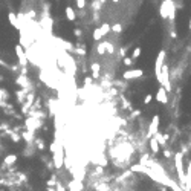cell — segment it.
<instances>
[{
  "label": "cell",
  "mask_w": 191,
  "mask_h": 191,
  "mask_svg": "<svg viewBox=\"0 0 191 191\" xmlns=\"http://www.w3.org/2000/svg\"><path fill=\"white\" fill-rule=\"evenodd\" d=\"M159 124H161V118H159V115H155V116H153V119H151V122H150L148 133H147L148 139H150V138H153L156 133L159 131Z\"/></svg>",
  "instance_id": "6da1fadb"
},
{
  "label": "cell",
  "mask_w": 191,
  "mask_h": 191,
  "mask_svg": "<svg viewBox=\"0 0 191 191\" xmlns=\"http://www.w3.org/2000/svg\"><path fill=\"white\" fill-rule=\"evenodd\" d=\"M164 60H165V50H161V52H159V55H157L156 64H155V73H156V78H157V81L161 80V72H162Z\"/></svg>",
  "instance_id": "7a4b0ae2"
},
{
  "label": "cell",
  "mask_w": 191,
  "mask_h": 191,
  "mask_svg": "<svg viewBox=\"0 0 191 191\" xmlns=\"http://www.w3.org/2000/svg\"><path fill=\"white\" fill-rule=\"evenodd\" d=\"M142 75H144L142 69H129V71H125L122 73V78L124 80H136V78H139Z\"/></svg>",
  "instance_id": "3957f363"
},
{
  "label": "cell",
  "mask_w": 191,
  "mask_h": 191,
  "mask_svg": "<svg viewBox=\"0 0 191 191\" xmlns=\"http://www.w3.org/2000/svg\"><path fill=\"white\" fill-rule=\"evenodd\" d=\"M156 101L157 103H162V104H167L168 103V92L161 86L159 87V90H157V93H156Z\"/></svg>",
  "instance_id": "277c9868"
},
{
  "label": "cell",
  "mask_w": 191,
  "mask_h": 191,
  "mask_svg": "<svg viewBox=\"0 0 191 191\" xmlns=\"http://www.w3.org/2000/svg\"><path fill=\"white\" fill-rule=\"evenodd\" d=\"M15 54H17V57H19L20 64L24 67V66H26V63H28V57H26V54L23 52V48H22L20 45H17V46H15Z\"/></svg>",
  "instance_id": "5b68a950"
},
{
  "label": "cell",
  "mask_w": 191,
  "mask_h": 191,
  "mask_svg": "<svg viewBox=\"0 0 191 191\" xmlns=\"http://www.w3.org/2000/svg\"><path fill=\"white\" fill-rule=\"evenodd\" d=\"M69 190L71 191H81L83 190L81 179H73L72 182H69Z\"/></svg>",
  "instance_id": "8992f818"
},
{
  "label": "cell",
  "mask_w": 191,
  "mask_h": 191,
  "mask_svg": "<svg viewBox=\"0 0 191 191\" xmlns=\"http://www.w3.org/2000/svg\"><path fill=\"white\" fill-rule=\"evenodd\" d=\"M150 148H151V151H153L155 155L159 153V142H157V139H156L155 136L150 138Z\"/></svg>",
  "instance_id": "52a82bcc"
},
{
  "label": "cell",
  "mask_w": 191,
  "mask_h": 191,
  "mask_svg": "<svg viewBox=\"0 0 191 191\" xmlns=\"http://www.w3.org/2000/svg\"><path fill=\"white\" fill-rule=\"evenodd\" d=\"M66 17H67V20H69V22H73V20H75V17H77V15H75L73 8H71V6H67V8H66Z\"/></svg>",
  "instance_id": "ba28073f"
},
{
  "label": "cell",
  "mask_w": 191,
  "mask_h": 191,
  "mask_svg": "<svg viewBox=\"0 0 191 191\" xmlns=\"http://www.w3.org/2000/svg\"><path fill=\"white\" fill-rule=\"evenodd\" d=\"M155 138L157 139L159 145H162V147H165V145H167V139H165V136H164L162 133H159V131H157V133L155 135Z\"/></svg>",
  "instance_id": "9c48e42d"
},
{
  "label": "cell",
  "mask_w": 191,
  "mask_h": 191,
  "mask_svg": "<svg viewBox=\"0 0 191 191\" xmlns=\"http://www.w3.org/2000/svg\"><path fill=\"white\" fill-rule=\"evenodd\" d=\"M99 69H101V66H99L98 63H93V64H92V75H93L95 80L99 77Z\"/></svg>",
  "instance_id": "30bf717a"
},
{
  "label": "cell",
  "mask_w": 191,
  "mask_h": 191,
  "mask_svg": "<svg viewBox=\"0 0 191 191\" xmlns=\"http://www.w3.org/2000/svg\"><path fill=\"white\" fill-rule=\"evenodd\" d=\"M96 52H98L99 55H104V52H106V41H99V43H98Z\"/></svg>",
  "instance_id": "8fae6325"
},
{
  "label": "cell",
  "mask_w": 191,
  "mask_h": 191,
  "mask_svg": "<svg viewBox=\"0 0 191 191\" xmlns=\"http://www.w3.org/2000/svg\"><path fill=\"white\" fill-rule=\"evenodd\" d=\"M139 55H141V48H136L133 50V55H131V57H133V60H136Z\"/></svg>",
  "instance_id": "7c38bea8"
},
{
  "label": "cell",
  "mask_w": 191,
  "mask_h": 191,
  "mask_svg": "<svg viewBox=\"0 0 191 191\" xmlns=\"http://www.w3.org/2000/svg\"><path fill=\"white\" fill-rule=\"evenodd\" d=\"M151 99H153V96H151L150 93H148V95H147L145 98H144V104H150V103H151Z\"/></svg>",
  "instance_id": "4fadbf2b"
},
{
  "label": "cell",
  "mask_w": 191,
  "mask_h": 191,
  "mask_svg": "<svg viewBox=\"0 0 191 191\" xmlns=\"http://www.w3.org/2000/svg\"><path fill=\"white\" fill-rule=\"evenodd\" d=\"M187 179H191V161H190V164H188V167H187Z\"/></svg>",
  "instance_id": "5bb4252c"
},
{
  "label": "cell",
  "mask_w": 191,
  "mask_h": 191,
  "mask_svg": "<svg viewBox=\"0 0 191 191\" xmlns=\"http://www.w3.org/2000/svg\"><path fill=\"white\" fill-rule=\"evenodd\" d=\"M164 156H165L167 159H170V157L173 156V153H171V150H168V148H165V150H164Z\"/></svg>",
  "instance_id": "9a60e30c"
},
{
  "label": "cell",
  "mask_w": 191,
  "mask_h": 191,
  "mask_svg": "<svg viewBox=\"0 0 191 191\" xmlns=\"http://www.w3.org/2000/svg\"><path fill=\"white\" fill-rule=\"evenodd\" d=\"M124 63H125V66H131V63H133V58H124Z\"/></svg>",
  "instance_id": "2e32d148"
},
{
  "label": "cell",
  "mask_w": 191,
  "mask_h": 191,
  "mask_svg": "<svg viewBox=\"0 0 191 191\" xmlns=\"http://www.w3.org/2000/svg\"><path fill=\"white\" fill-rule=\"evenodd\" d=\"M139 113H141V112H139V110H135V112H133V115H131V116H138V115H139Z\"/></svg>",
  "instance_id": "e0dca14e"
},
{
  "label": "cell",
  "mask_w": 191,
  "mask_h": 191,
  "mask_svg": "<svg viewBox=\"0 0 191 191\" xmlns=\"http://www.w3.org/2000/svg\"><path fill=\"white\" fill-rule=\"evenodd\" d=\"M190 29H191V22H190Z\"/></svg>",
  "instance_id": "ac0fdd59"
},
{
  "label": "cell",
  "mask_w": 191,
  "mask_h": 191,
  "mask_svg": "<svg viewBox=\"0 0 191 191\" xmlns=\"http://www.w3.org/2000/svg\"><path fill=\"white\" fill-rule=\"evenodd\" d=\"M188 180H190V182H191V179H188Z\"/></svg>",
  "instance_id": "d6986e66"
}]
</instances>
